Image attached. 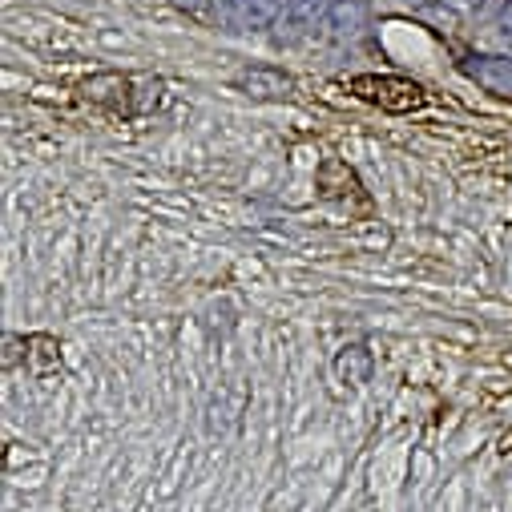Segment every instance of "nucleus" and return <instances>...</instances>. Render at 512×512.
<instances>
[{"label": "nucleus", "mask_w": 512, "mask_h": 512, "mask_svg": "<svg viewBox=\"0 0 512 512\" xmlns=\"http://www.w3.org/2000/svg\"><path fill=\"white\" fill-rule=\"evenodd\" d=\"M25 359L33 367V375H53L61 371V343L53 335H25Z\"/></svg>", "instance_id": "obj_4"}, {"label": "nucleus", "mask_w": 512, "mask_h": 512, "mask_svg": "<svg viewBox=\"0 0 512 512\" xmlns=\"http://www.w3.org/2000/svg\"><path fill=\"white\" fill-rule=\"evenodd\" d=\"M347 93L383 109V113H416L428 105V93L412 77H392V73H359L347 81Z\"/></svg>", "instance_id": "obj_1"}, {"label": "nucleus", "mask_w": 512, "mask_h": 512, "mask_svg": "<svg viewBox=\"0 0 512 512\" xmlns=\"http://www.w3.org/2000/svg\"><path fill=\"white\" fill-rule=\"evenodd\" d=\"M81 93H85L93 105H101L105 113H113V117H134V113H138L134 77H125V73H93V77L81 85Z\"/></svg>", "instance_id": "obj_3"}, {"label": "nucleus", "mask_w": 512, "mask_h": 512, "mask_svg": "<svg viewBox=\"0 0 512 512\" xmlns=\"http://www.w3.org/2000/svg\"><path fill=\"white\" fill-rule=\"evenodd\" d=\"M315 186H319V194L327 198V202H343L351 214H359V218H371V194L363 190V182H359V174L347 166V162H339V158H323V166H319V174H315Z\"/></svg>", "instance_id": "obj_2"}]
</instances>
